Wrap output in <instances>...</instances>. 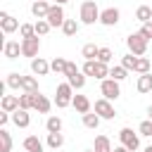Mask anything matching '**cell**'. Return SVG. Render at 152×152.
Returning <instances> with one entry per match:
<instances>
[{
    "label": "cell",
    "mask_w": 152,
    "mask_h": 152,
    "mask_svg": "<svg viewBox=\"0 0 152 152\" xmlns=\"http://www.w3.org/2000/svg\"><path fill=\"white\" fill-rule=\"evenodd\" d=\"M95 21H100V7H97V2L95 0H86V2H81V24H95Z\"/></svg>",
    "instance_id": "cell-1"
},
{
    "label": "cell",
    "mask_w": 152,
    "mask_h": 152,
    "mask_svg": "<svg viewBox=\"0 0 152 152\" xmlns=\"http://www.w3.org/2000/svg\"><path fill=\"white\" fill-rule=\"evenodd\" d=\"M126 45H128V52H133V55H138V57H142V55L147 52V38H145L140 31L131 33V36L126 38Z\"/></svg>",
    "instance_id": "cell-2"
},
{
    "label": "cell",
    "mask_w": 152,
    "mask_h": 152,
    "mask_svg": "<svg viewBox=\"0 0 152 152\" xmlns=\"http://www.w3.org/2000/svg\"><path fill=\"white\" fill-rule=\"evenodd\" d=\"M71 100H74V88H71V83H69V81H66V83H59V86H57V95H55V104H57L59 109H64V107L71 104Z\"/></svg>",
    "instance_id": "cell-3"
},
{
    "label": "cell",
    "mask_w": 152,
    "mask_h": 152,
    "mask_svg": "<svg viewBox=\"0 0 152 152\" xmlns=\"http://www.w3.org/2000/svg\"><path fill=\"white\" fill-rule=\"evenodd\" d=\"M100 93H102V97H107V100H116V97L121 95L119 81H114V78H102V83H100Z\"/></svg>",
    "instance_id": "cell-4"
},
{
    "label": "cell",
    "mask_w": 152,
    "mask_h": 152,
    "mask_svg": "<svg viewBox=\"0 0 152 152\" xmlns=\"http://www.w3.org/2000/svg\"><path fill=\"white\" fill-rule=\"evenodd\" d=\"M119 140H121V145H126L131 152H135V150L140 147V138H138V133H133V128H121V131H119Z\"/></svg>",
    "instance_id": "cell-5"
},
{
    "label": "cell",
    "mask_w": 152,
    "mask_h": 152,
    "mask_svg": "<svg viewBox=\"0 0 152 152\" xmlns=\"http://www.w3.org/2000/svg\"><path fill=\"white\" fill-rule=\"evenodd\" d=\"M38 50H40V38L33 36V38H21V55L24 57H38Z\"/></svg>",
    "instance_id": "cell-6"
},
{
    "label": "cell",
    "mask_w": 152,
    "mask_h": 152,
    "mask_svg": "<svg viewBox=\"0 0 152 152\" xmlns=\"http://www.w3.org/2000/svg\"><path fill=\"white\" fill-rule=\"evenodd\" d=\"M95 114H100L102 119H114L116 116V112H114V104H112V100H107V97H100V100H95Z\"/></svg>",
    "instance_id": "cell-7"
},
{
    "label": "cell",
    "mask_w": 152,
    "mask_h": 152,
    "mask_svg": "<svg viewBox=\"0 0 152 152\" xmlns=\"http://www.w3.org/2000/svg\"><path fill=\"white\" fill-rule=\"evenodd\" d=\"M119 19H121L119 7H107V10L100 12V24H102V26H116Z\"/></svg>",
    "instance_id": "cell-8"
},
{
    "label": "cell",
    "mask_w": 152,
    "mask_h": 152,
    "mask_svg": "<svg viewBox=\"0 0 152 152\" xmlns=\"http://www.w3.org/2000/svg\"><path fill=\"white\" fill-rule=\"evenodd\" d=\"M45 19L50 21V26H52V28H55V26H59V28H62V24H64V19H66V17H64V10H62V5H52Z\"/></svg>",
    "instance_id": "cell-9"
},
{
    "label": "cell",
    "mask_w": 152,
    "mask_h": 152,
    "mask_svg": "<svg viewBox=\"0 0 152 152\" xmlns=\"http://www.w3.org/2000/svg\"><path fill=\"white\" fill-rule=\"evenodd\" d=\"M0 28H2V33H14V31L19 28V21H17L12 14L0 12Z\"/></svg>",
    "instance_id": "cell-10"
},
{
    "label": "cell",
    "mask_w": 152,
    "mask_h": 152,
    "mask_svg": "<svg viewBox=\"0 0 152 152\" xmlns=\"http://www.w3.org/2000/svg\"><path fill=\"white\" fill-rule=\"evenodd\" d=\"M31 71H33L36 76H45V74H50L52 69H50V62H48V59L33 57V59H31Z\"/></svg>",
    "instance_id": "cell-11"
},
{
    "label": "cell",
    "mask_w": 152,
    "mask_h": 152,
    "mask_svg": "<svg viewBox=\"0 0 152 152\" xmlns=\"http://www.w3.org/2000/svg\"><path fill=\"white\" fill-rule=\"evenodd\" d=\"M12 124L17 126V128H26L28 124H31V116H28V109H17V112H12Z\"/></svg>",
    "instance_id": "cell-12"
},
{
    "label": "cell",
    "mask_w": 152,
    "mask_h": 152,
    "mask_svg": "<svg viewBox=\"0 0 152 152\" xmlns=\"http://www.w3.org/2000/svg\"><path fill=\"white\" fill-rule=\"evenodd\" d=\"M50 7H52V5H48L45 0H36V2L31 5V14H33L36 19H45L48 12H50Z\"/></svg>",
    "instance_id": "cell-13"
},
{
    "label": "cell",
    "mask_w": 152,
    "mask_h": 152,
    "mask_svg": "<svg viewBox=\"0 0 152 152\" xmlns=\"http://www.w3.org/2000/svg\"><path fill=\"white\" fill-rule=\"evenodd\" d=\"M2 52H5L7 59H17V57L21 55V43H17V40H7V43L2 45Z\"/></svg>",
    "instance_id": "cell-14"
},
{
    "label": "cell",
    "mask_w": 152,
    "mask_h": 152,
    "mask_svg": "<svg viewBox=\"0 0 152 152\" xmlns=\"http://www.w3.org/2000/svg\"><path fill=\"white\" fill-rule=\"evenodd\" d=\"M0 107H2V112H17L19 109V95H2V100H0Z\"/></svg>",
    "instance_id": "cell-15"
},
{
    "label": "cell",
    "mask_w": 152,
    "mask_h": 152,
    "mask_svg": "<svg viewBox=\"0 0 152 152\" xmlns=\"http://www.w3.org/2000/svg\"><path fill=\"white\" fill-rule=\"evenodd\" d=\"M71 104H74V109H76L78 114H88V112H90V100H88L86 95H74Z\"/></svg>",
    "instance_id": "cell-16"
},
{
    "label": "cell",
    "mask_w": 152,
    "mask_h": 152,
    "mask_svg": "<svg viewBox=\"0 0 152 152\" xmlns=\"http://www.w3.org/2000/svg\"><path fill=\"white\" fill-rule=\"evenodd\" d=\"M36 100H38V93H26L19 95V107L21 109H36Z\"/></svg>",
    "instance_id": "cell-17"
},
{
    "label": "cell",
    "mask_w": 152,
    "mask_h": 152,
    "mask_svg": "<svg viewBox=\"0 0 152 152\" xmlns=\"http://www.w3.org/2000/svg\"><path fill=\"white\" fill-rule=\"evenodd\" d=\"M24 150L26 152H43V142L38 140V135H26L24 138Z\"/></svg>",
    "instance_id": "cell-18"
},
{
    "label": "cell",
    "mask_w": 152,
    "mask_h": 152,
    "mask_svg": "<svg viewBox=\"0 0 152 152\" xmlns=\"http://www.w3.org/2000/svg\"><path fill=\"white\" fill-rule=\"evenodd\" d=\"M135 88H138V93H142V95L150 93V90H152V76H150V74H140Z\"/></svg>",
    "instance_id": "cell-19"
},
{
    "label": "cell",
    "mask_w": 152,
    "mask_h": 152,
    "mask_svg": "<svg viewBox=\"0 0 152 152\" xmlns=\"http://www.w3.org/2000/svg\"><path fill=\"white\" fill-rule=\"evenodd\" d=\"M78 28H81V24H78L76 19H64V24H62V33H64V36H69V38H71V36H76V33H78Z\"/></svg>",
    "instance_id": "cell-20"
},
{
    "label": "cell",
    "mask_w": 152,
    "mask_h": 152,
    "mask_svg": "<svg viewBox=\"0 0 152 152\" xmlns=\"http://www.w3.org/2000/svg\"><path fill=\"white\" fill-rule=\"evenodd\" d=\"M135 19H138L140 24L152 21V7H150V5H140V7L135 10Z\"/></svg>",
    "instance_id": "cell-21"
},
{
    "label": "cell",
    "mask_w": 152,
    "mask_h": 152,
    "mask_svg": "<svg viewBox=\"0 0 152 152\" xmlns=\"http://www.w3.org/2000/svg\"><path fill=\"white\" fill-rule=\"evenodd\" d=\"M12 150V135H10V131L2 126L0 128V152H10Z\"/></svg>",
    "instance_id": "cell-22"
},
{
    "label": "cell",
    "mask_w": 152,
    "mask_h": 152,
    "mask_svg": "<svg viewBox=\"0 0 152 152\" xmlns=\"http://www.w3.org/2000/svg\"><path fill=\"white\" fill-rule=\"evenodd\" d=\"M21 90H26V93H38V81H36V76H21Z\"/></svg>",
    "instance_id": "cell-23"
},
{
    "label": "cell",
    "mask_w": 152,
    "mask_h": 152,
    "mask_svg": "<svg viewBox=\"0 0 152 152\" xmlns=\"http://www.w3.org/2000/svg\"><path fill=\"white\" fill-rule=\"evenodd\" d=\"M97 52H100V48H97L95 43H86L83 50H81V57H86V59H97Z\"/></svg>",
    "instance_id": "cell-24"
},
{
    "label": "cell",
    "mask_w": 152,
    "mask_h": 152,
    "mask_svg": "<svg viewBox=\"0 0 152 152\" xmlns=\"http://www.w3.org/2000/svg\"><path fill=\"white\" fill-rule=\"evenodd\" d=\"M81 116H83V126H86V128H97L100 121H102L100 114H90V112H88V114H81Z\"/></svg>",
    "instance_id": "cell-25"
},
{
    "label": "cell",
    "mask_w": 152,
    "mask_h": 152,
    "mask_svg": "<svg viewBox=\"0 0 152 152\" xmlns=\"http://www.w3.org/2000/svg\"><path fill=\"white\" fill-rule=\"evenodd\" d=\"M45 128H48V133H62V119L59 116H48Z\"/></svg>",
    "instance_id": "cell-26"
},
{
    "label": "cell",
    "mask_w": 152,
    "mask_h": 152,
    "mask_svg": "<svg viewBox=\"0 0 152 152\" xmlns=\"http://www.w3.org/2000/svg\"><path fill=\"white\" fill-rule=\"evenodd\" d=\"M95 152H112V142L107 135H97L95 138Z\"/></svg>",
    "instance_id": "cell-27"
},
{
    "label": "cell",
    "mask_w": 152,
    "mask_h": 152,
    "mask_svg": "<svg viewBox=\"0 0 152 152\" xmlns=\"http://www.w3.org/2000/svg\"><path fill=\"white\" fill-rule=\"evenodd\" d=\"M135 64H138V55L128 52V55H124V57H121V66H126L128 71H135Z\"/></svg>",
    "instance_id": "cell-28"
},
{
    "label": "cell",
    "mask_w": 152,
    "mask_h": 152,
    "mask_svg": "<svg viewBox=\"0 0 152 152\" xmlns=\"http://www.w3.org/2000/svg\"><path fill=\"white\" fill-rule=\"evenodd\" d=\"M66 81L71 83V88H76V90H81V88L86 86V74H83V71H78V74H74V76H69Z\"/></svg>",
    "instance_id": "cell-29"
},
{
    "label": "cell",
    "mask_w": 152,
    "mask_h": 152,
    "mask_svg": "<svg viewBox=\"0 0 152 152\" xmlns=\"http://www.w3.org/2000/svg\"><path fill=\"white\" fill-rule=\"evenodd\" d=\"M5 86L12 88V90H19V88H21V74H7Z\"/></svg>",
    "instance_id": "cell-30"
},
{
    "label": "cell",
    "mask_w": 152,
    "mask_h": 152,
    "mask_svg": "<svg viewBox=\"0 0 152 152\" xmlns=\"http://www.w3.org/2000/svg\"><path fill=\"white\" fill-rule=\"evenodd\" d=\"M50 107H52V102H50L45 95H40V93H38V100H36V109H38L40 114H48V112H50Z\"/></svg>",
    "instance_id": "cell-31"
},
{
    "label": "cell",
    "mask_w": 152,
    "mask_h": 152,
    "mask_svg": "<svg viewBox=\"0 0 152 152\" xmlns=\"http://www.w3.org/2000/svg\"><path fill=\"white\" fill-rule=\"evenodd\" d=\"M62 145H64V135H62V133H48V147L57 150V147H62Z\"/></svg>",
    "instance_id": "cell-32"
},
{
    "label": "cell",
    "mask_w": 152,
    "mask_h": 152,
    "mask_svg": "<svg viewBox=\"0 0 152 152\" xmlns=\"http://www.w3.org/2000/svg\"><path fill=\"white\" fill-rule=\"evenodd\" d=\"M126 74H128V69H126V66H121V64L109 69V78H114V81H124V78H126Z\"/></svg>",
    "instance_id": "cell-33"
},
{
    "label": "cell",
    "mask_w": 152,
    "mask_h": 152,
    "mask_svg": "<svg viewBox=\"0 0 152 152\" xmlns=\"http://www.w3.org/2000/svg\"><path fill=\"white\" fill-rule=\"evenodd\" d=\"M50 69H52L55 74H64V69H66V59H64V57H55V59L50 62Z\"/></svg>",
    "instance_id": "cell-34"
},
{
    "label": "cell",
    "mask_w": 152,
    "mask_h": 152,
    "mask_svg": "<svg viewBox=\"0 0 152 152\" xmlns=\"http://www.w3.org/2000/svg\"><path fill=\"white\" fill-rule=\"evenodd\" d=\"M150 69H152V62H150L147 57H138L135 71H138V74H150Z\"/></svg>",
    "instance_id": "cell-35"
},
{
    "label": "cell",
    "mask_w": 152,
    "mask_h": 152,
    "mask_svg": "<svg viewBox=\"0 0 152 152\" xmlns=\"http://www.w3.org/2000/svg\"><path fill=\"white\" fill-rule=\"evenodd\" d=\"M33 26H36V33H38V36H45V33H48V31H50V28H52V26H50V21H48V19H38V21H36V24H33Z\"/></svg>",
    "instance_id": "cell-36"
},
{
    "label": "cell",
    "mask_w": 152,
    "mask_h": 152,
    "mask_svg": "<svg viewBox=\"0 0 152 152\" xmlns=\"http://www.w3.org/2000/svg\"><path fill=\"white\" fill-rule=\"evenodd\" d=\"M19 33H21V38H33V36H38L33 24H21V26H19Z\"/></svg>",
    "instance_id": "cell-37"
},
{
    "label": "cell",
    "mask_w": 152,
    "mask_h": 152,
    "mask_svg": "<svg viewBox=\"0 0 152 152\" xmlns=\"http://www.w3.org/2000/svg\"><path fill=\"white\" fill-rule=\"evenodd\" d=\"M112 57H114V52H112L109 48H100V52H97V59H100V62L109 64V62H112Z\"/></svg>",
    "instance_id": "cell-38"
},
{
    "label": "cell",
    "mask_w": 152,
    "mask_h": 152,
    "mask_svg": "<svg viewBox=\"0 0 152 152\" xmlns=\"http://www.w3.org/2000/svg\"><path fill=\"white\" fill-rule=\"evenodd\" d=\"M138 131H140V135H150V138H152V121H150V119H147V121H142Z\"/></svg>",
    "instance_id": "cell-39"
},
{
    "label": "cell",
    "mask_w": 152,
    "mask_h": 152,
    "mask_svg": "<svg viewBox=\"0 0 152 152\" xmlns=\"http://www.w3.org/2000/svg\"><path fill=\"white\" fill-rule=\"evenodd\" d=\"M78 71H81V69H78L74 62H66V69H64V76H66V78H69V76H74V74H78Z\"/></svg>",
    "instance_id": "cell-40"
},
{
    "label": "cell",
    "mask_w": 152,
    "mask_h": 152,
    "mask_svg": "<svg viewBox=\"0 0 152 152\" xmlns=\"http://www.w3.org/2000/svg\"><path fill=\"white\" fill-rule=\"evenodd\" d=\"M140 33H142V36L150 40V38H152V21H145V24L140 26Z\"/></svg>",
    "instance_id": "cell-41"
},
{
    "label": "cell",
    "mask_w": 152,
    "mask_h": 152,
    "mask_svg": "<svg viewBox=\"0 0 152 152\" xmlns=\"http://www.w3.org/2000/svg\"><path fill=\"white\" fill-rule=\"evenodd\" d=\"M112 152H131V150H128V147H126V145H119V147H114V150H112Z\"/></svg>",
    "instance_id": "cell-42"
},
{
    "label": "cell",
    "mask_w": 152,
    "mask_h": 152,
    "mask_svg": "<svg viewBox=\"0 0 152 152\" xmlns=\"http://www.w3.org/2000/svg\"><path fill=\"white\" fill-rule=\"evenodd\" d=\"M147 119H150V121H152V104H150V107H147Z\"/></svg>",
    "instance_id": "cell-43"
},
{
    "label": "cell",
    "mask_w": 152,
    "mask_h": 152,
    "mask_svg": "<svg viewBox=\"0 0 152 152\" xmlns=\"http://www.w3.org/2000/svg\"><path fill=\"white\" fill-rule=\"evenodd\" d=\"M64 2H69V0H55V5H64Z\"/></svg>",
    "instance_id": "cell-44"
},
{
    "label": "cell",
    "mask_w": 152,
    "mask_h": 152,
    "mask_svg": "<svg viewBox=\"0 0 152 152\" xmlns=\"http://www.w3.org/2000/svg\"><path fill=\"white\" fill-rule=\"evenodd\" d=\"M145 152H152V145H147V147H145Z\"/></svg>",
    "instance_id": "cell-45"
},
{
    "label": "cell",
    "mask_w": 152,
    "mask_h": 152,
    "mask_svg": "<svg viewBox=\"0 0 152 152\" xmlns=\"http://www.w3.org/2000/svg\"><path fill=\"white\" fill-rule=\"evenodd\" d=\"M86 152H95V150H86Z\"/></svg>",
    "instance_id": "cell-46"
},
{
    "label": "cell",
    "mask_w": 152,
    "mask_h": 152,
    "mask_svg": "<svg viewBox=\"0 0 152 152\" xmlns=\"http://www.w3.org/2000/svg\"><path fill=\"white\" fill-rule=\"evenodd\" d=\"M33 2H36V0H33Z\"/></svg>",
    "instance_id": "cell-47"
}]
</instances>
